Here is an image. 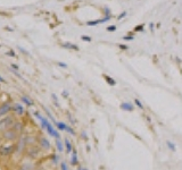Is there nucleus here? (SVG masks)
I'll return each mask as SVG.
<instances>
[{"instance_id": "0eeeda50", "label": "nucleus", "mask_w": 182, "mask_h": 170, "mask_svg": "<svg viewBox=\"0 0 182 170\" xmlns=\"http://www.w3.org/2000/svg\"><path fill=\"white\" fill-rule=\"evenodd\" d=\"M38 143H39V146H40L43 151H49V150L51 149V143H50V141L48 140L47 137H45V136L39 137Z\"/></svg>"}, {"instance_id": "423d86ee", "label": "nucleus", "mask_w": 182, "mask_h": 170, "mask_svg": "<svg viewBox=\"0 0 182 170\" xmlns=\"http://www.w3.org/2000/svg\"><path fill=\"white\" fill-rule=\"evenodd\" d=\"M10 111H13V103H11V102L6 101L0 104V118L9 115Z\"/></svg>"}, {"instance_id": "4be33fe9", "label": "nucleus", "mask_w": 182, "mask_h": 170, "mask_svg": "<svg viewBox=\"0 0 182 170\" xmlns=\"http://www.w3.org/2000/svg\"><path fill=\"white\" fill-rule=\"evenodd\" d=\"M134 104H135V107H138V108L141 109V110H144V109H145V107H144V104H142V102L140 101L139 99H137V98L134 99Z\"/></svg>"}, {"instance_id": "c756f323", "label": "nucleus", "mask_w": 182, "mask_h": 170, "mask_svg": "<svg viewBox=\"0 0 182 170\" xmlns=\"http://www.w3.org/2000/svg\"><path fill=\"white\" fill-rule=\"evenodd\" d=\"M57 65H58L59 67H62V68H67V65H66V64H64V62L58 61V62H57Z\"/></svg>"}, {"instance_id": "58836bf2", "label": "nucleus", "mask_w": 182, "mask_h": 170, "mask_svg": "<svg viewBox=\"0 0 182 170\" xmlns=\"http://www.w3.org/2000/svg\"><path fill=\"white\" fill-rule=\"evenodd\" d=\"M77 170H88V169L84 168V167H79V168H77Z\"/></svg>"}, {"instance_id": "f257e3e1", "label": "nucleus", "mask_w": 182, "mask_h": 170, "mask_svg": "<svg viewBox=\"0 0 182 170\" xmlns=\"http://www.w3.org/2000/svg\"><path fill=\"white\" fill-rule=\"evenodd\" d=\"M33 115H34V117H35L36 119H38L39 121H40L41 127H42L43 129H46V132H47L50 136L55 137L56 140L60 138V134H59V132L55 129L54 125H52V124L50 123L49 120H48V118H47V117H43V116L41 115V113L39 112V111H34V113H33Z\"/></svg>"}, {"instance_id": "9d476101", "label": "nucleus", "mask_w": 182, "mask_h": 170, "mask_svg": "<svg viewBox=\"0 0 182 170\" xmlns=\"http://www.w3.org/2000/svg\"><path fill=\"white\" fill-rule=\"evenodd\" d=\"M109 19H110V16H106L105 18H103V19H96V21H89V22H87V25H88V26H96V25H98V24L108 22Z\"/></svg>"}, {"instance_id": "5701e85b", "label": "nucleus", "mask_w": 182, "mask_h": 170, "mask_svg": "<svg viewBox=\"0 0 182 170\" xmlns=\"http://www.w3.org/2000/svg\"><path fill=\"white\" fill-rule=\"evenodd\" d=\"M66 133H68L69 135H72V136H75V130L73 129V128L71 127L69 125H67V127H66V130H65Z\"/></svg>"}, {"instance_id": "f3484780", "label": "nucleus", "mask_w": 182, "mask_h": 170, "mask_svg": "<svg viewBox=\"0 0 182 170\" xmlns=\"http://www.w3.org/2000/svg\"><path fill=\"white\" fill-rule=\"evenodd\" d=\"M55 126L57 127L58 130H60V132H65V130H66V127H67V124L63 123V121H56Z\"/></svg>"}, {"instance_id": "6e6552de", "label": "nucleus", "mask_w": 182, "mask_h": 170, "mask_svg": "<svg viewBox=\"0 0 182 170\" xmlns=\"http://www.w3.org/2000/svg\"><path fill=\"white\" fill-rule=\"evenodd\" d=\"M13 111L17 116H19V117L25 113V109H24V107H23V104L22 103H14L13 104Z\"/></svg>"}, {"instance_id": "393cba45", "label": "nucleus", "mask_w": 182, "mask_h": 170, "mask_svg": "<svg viewBox=\"0 0 182 170\" xmlns=\"http://www.w3.org/2000/svg\"><path fill=\"white\" fill-rule=\"evenodd\" d=\"M81 39H82L83 41H87V42H91V40H92L90 36H87V35H82Z\"/></svg>"}, {"instance_id": "b1692460", "label": "nucleus", "mask_w": 182, "mask_h": 170, "mask_svg": "<svg viewBox=\"0 0 182 170\" xmlns=\"http://www.w3.org/2000/svg\"><path fill=\"white\" fill-rule=\"evenodd\" d=\"M60 170H68L67 163L65 161H60Z\"/></svg>"}, {"instance_id": "2f4dec72", "label": "nucleus", "mask_w": 182, "mask_h": 170, "mask_svg": "<svg viewBox=\"0 0 182 170\" xmlns=\"http://www.w3.org/2000/svg\"><path fill=\"white\" fill-rule=\"evenodd\" d=\"M18 50H21L22 52L24 53V55H30V53H29V51H26L25 49H24V48H22V47H18Z\"/></svg>"}, {"instance_id": "a211bd4d", "label": "nucleus", "mask_w": 182, "mask_h": 170, "mask_svg": "<svg viewBox=\"0 0 182 170\" xmlns=\"http://www.w3.org/2000/svg\"><path fill=\"white\" fill-rule=\"evenodd\" d=\"M62 47H63V48H66V49H71V50H76V51H79V47H77L76 44H73V43H71V42H65V43H63Z\"/></svg>"}, {"instance_id": "2eb2a0df", "label": "nucleus", "mask_w": 182, "mask_h": 170, "mask_svg": "<svg viewBox=\"0 0 182 170\" xmlns=\"http://www.w3.org/2000/svg\"><path fill=\"white\" fill-rule=\"evenodd\" d=\"M55 146H56V149H57V151H58V152H63V151L65 150L64 142H62V141H60V138L56 140V142H55Z\"/></svg>"}, {"instance_id": "4468645a", "label": "nucleus", "mask_w": 182, "mask_h": 170, "mask_svg": "<svg viewBox=\"0 0 182 170\" xmlns=\"http://www.w3.org/2000/svg\"><path fill=\"white\" fill-rule=\"evenodd\" d=\"M64 145H65V151H66V153H72V151L74 149H73V145H72V142L68 140V138H65L64 140Z\"/></svg>"}, {"instance_id": "a878e982", "label": "nucleus", "mask_w": 182, "mask_h": 170, "mask_svg": "<svg viewBox=\"0 0 182 170\" xmlns=\"http://www.w3.org/2000/svg\"><path fill=\"white\" fill-rule=\"evenodd\" d=\"M6 55H7V56H10V57H16V53L14 52V50H9V51H7Z\"/></svg>"}, {"instance_id": "cd10ccee", "label": "nucleus", "mask_w": 182, "mask_h": 170, "mask_svg": "<svg viewBox=\"0 0 182 170\" xmlns=\"http://www.w3.org/2000/svg\"><path fill=\"white\" fill-rule=\"evenodd\" d=\"M51 98H52V100H54V101L56 102V104H57V107L59 106V104H58V99H57V95H56V94H51Z\"/></svg>"}, {"instance_id": "f03ea898", "label": "nucleus", "mask_w": 182, "mask_h": 170, "mask_svg": "<svg viewBox=\"0 0 182 170\" xmlns=\"http://www.w3.org/2000/svg\"><path fill=\"white\" fill-rule=\"evenodd\" d=\"M15 123V118L11 115H7L5 117L0 118V132H5V130L9 129Z\"/></svg>"}, {"instance_id": "f8f14e48", "label": "nucleus", "mask_w": 182, "mask_h": 170, "mask_svg": "<svg viewBox=\"0 0 182 170\" xmlns=\"http://www.w3.org/2000/svg\"><path fill=\"white\" fill-rule=\"evenodd\" d=\"M71 164L73 167L79 166V157H77V151L76 150H73L71 153Z\"/></svg>"}, {"instance_id": "c9c22d12", "label": "nucleus", "mask_w": 182, "mask_h": 170, "mask_svg": "<svg viewBox=\"0 0 182 170\" xmlns=\"http://www.w3.org/2000/svg\"><path fill=\"white\" fill-rule=\"evenodd\" d=\"M118 47H120L121 49H123V50H128V49H129V47H128V45H124V44H120Z\"/></svg>"}, {"instance_id": "6ab92c4d", "label": "nucleus", "mask_w": 182, "mask_h": 170, "mask_svg": "<svg viewBox=\"0 0 182 170\" xmlns=\"http://www.w3.org/2000/svg\"><path fill=\"white\" fill-rule=\"evenodd\" d=\"M104 78H105V81L107 82L109 85H111V86H115L116 85V81L113 78V77L108 76V75H104Z\"/></svg>"}, {"instance_id": "aec40b11", "label": "nucleus", "mask_w": 182, "mask_h": 170, "mask_svg": "<svg viewBox=\"0 0 182 170\" xmlns=\"http://www.w3.org/2000/svg\"><path fill=\"white\" fill-rule=\"evenodd\" d=\"M49 159H50V161H51L54 164H57L58 162H59V157H58L56 153H51V154H50V157H49Z\"/></svg>"}, {"instance_id": "e433bc0d", "label": "nucleus", "mask_w": 182, "mask_h": 170, "mask_svg": "<svg viewBox=\"0 0 182 170\" xmlns=\"http://www.w3.org/2000/svg\"><path fill=\"white\" fill-rule=\"evenodd\" d=\"M13 69H15V70H18V66L17 65H15V64H11V66H10Z\"/></svg>"}, {"instance_id": "7c9ffc66", "label": "nucleus", "mask_w": 182, "mask_h": 170, "mask_svg": "<svg viewBox=\"0 0 182 170\" xmlns=\"http://www.w3.org/2000/svg\"><path fill=\"white\" fill-rule=\"evenodd\" d=\"M123 39H124L125 41H132L133 40V36L132 35H127V36H124Z\"/></svg>"}, {"instance_id": "dca6fc26", "label": "nucleus", "mask_w": 182, "mask_h": 170, "mask_svg": "<svg viewBox=\"0 0 182 170\" xmlns=\"http://www.w3.org/2000/svg\"><path fill=\"white\" fill-rule=\"evenodd\" d=\"M21 100H22V102H23L24 104H25V106H27V107H32L33 104H34V102L31 100V98L30 96H27V95H23L21 98Z\"/></svg>"}, {"instance_id": "473e14b6", "label": "nucleus", "mask_w": 182, "mask_h": 170, "mask_svg": "<svg viewBox=\"0 0 182 170\" xmlns=\"http://www.w3.org/2000/svg\"><path fill=\"white\" fill-rule=\"evenodd\" d=\"M115 30H116V26H108L107 27V31H109V32H114Z\"/></svg>"}, {"instance_id": "bb28decb", "label": "nucleus", "mask_w": 182, "mask_h": 170, "mask_svg": "<svg viewBox=\"0 0 182 170\" xmlns=\"http://www.w3.org/2000/svg\"><path fill=\"white\" fill-rule=\"evenodd\" d=\"M144 27H145V25L144 24H141V25L137 26V27L134 28V31H144Z\"/></svg>"}, {"instance_id": "1a4fd4ad", "label": "nucleus", "mask_w": 182, "mask_h": 170, "mask_svg": "<svg viewBox=\"0 0 182 170\" xmlns=\"http://www.w3.org/2000/svg\"><path fill=\"white\" fill-rule=\"evenodd\" d=\"M121 109H122L123 111H128V112H132L133 110H134V106H133L131 102H122V103L120 104Z\"/></svg>"}, {"instance_id": "4c0bfd02", "label": "nucleus", "mask_w": 182, "mask_h": 170, "mask_svg": "<svg viewBox=\"0 0 182 170\" xmlns=\"http://www.w3.org/2000/svg\"><path fill=\"white\" fill-rule=\"evenodd\" d=\"M0 83H6V79H5L1 75H0Z\"/></svg>"}, {"instance_id": "f704fd0d", "label": "nucleus", "mask_w": 182, "mask_h": 170, "mask_svg": "<svg viewBox=\"0 0 182 170\" xmlns=\"http://www.w3.org/2000/svg\"><path fill=\"white\" fill-rule=\"evenodd\" d=\"M62 95L64 96V98H67V96H68V92H67V91H65V90H64V91L62 92Z\"/></svg>"}, {"instance_id": "20e7f679", "label": "nucleus", "mask_w": 182, "mask_h": 170, "mask_svg": "<svg viewBox=\"0 0 182 170\" xmlns=\"http://www.w3.org/2000/svg\"><path fill=\"white\" fill-rule=\"evenodd\" d=\"M15 153V144H9V145H1L0 146V157H10L11 154Z\"/></svg>"}, {"instance_id": "9b49d317", "label": "nucleus", "mask_w": 182, "mask_h": 170, "mask_svg": "<svg viewBox=\"0 0 182 170\" xmlns=\"http://www.w3.org/2000/svg\"><path fill=\"white\" fill-rule=\"evenodd\" d=\"M34 164L32 162L27 161V162H23L21 166L17 168V170H34Z\"/></svg>"}, {"instance_id": "412c9836", "label": "nucleus", "mask_w": 182, "mask_h": 170, "mask_svg": "<svg viewBox=\"0 0 182 170\" xmlns=\"http://www.w3.org/2000/svg\"><path fill=\"white\" fill-rule=\"evenodd\" d=\"M166 146L171 152H175L176 146H175V144H174L173 142H171V141H166Z\"/></svg>"}, {"instance_id": "ea45409f", "label": "nucleus", "mask_w": 182, "mask_h": 170, "mask_svg": "<svg viewBox=\"0 0 182 170\" xmlns=\"http://www.w3.org/2000/svg\"><path fill=\"white\" fill-rule=\"evenodd\" d=\"M150 30H151V31H154V24H150Z\"/></svg>"}, {"instance_id": "39448f33", "label": "nucleus", "mask_w": 182, "mask_h": 170, "mask_svg": "<svg viewBox=\"0 0 182 170\" xmlns=\"http://www.w3.org/2000/svg\"><path fill=\"white\" fill-rule=\"evenodd\" d=\"M40 149L41 147H38L36 145H31V146H29L27 149L25 150L26 155H27L31 160L38 159L39 155H40Z\"/></svg>"}, {"instance_id": "72a5a7b5", "label": "nucleus", "mask_w": 182, "mask_h": 170, "mask_svg": "<svg viewBox=\"0 0 182 170\" xmlns=\"http://www.w3.org/2000/svg\"><path fill=\"white\" fill-rule=\"evenodd\" d=\"M125 15H127V11H123V13L121 14V15L118 16V17H117V19H122V18H124Z\"/></svg>"}, {"instance_id": "ddd939ff", "label": "nucleus", "mask_w": 182, "mask_h": 170, "mask_svg": "<svg viewBox=\"0 0 182 170\" xmlns=\"http://www.w3.org/2000/svg\"><path fill=\"white\" fill-rule=\"evenodd\" d=\"M11 127H13L17 133H19L21 135L23 134V130H24V124L22 123V121H16V120H15V123H14V125L11 126Z\"/></svg>"}, {"instance_id": "c85d7f7f", "label": "nucleus", "mask_w": 182, "mask_h": 170, "mask_svg": "<svg viewBox=\"0 0 182 170\" xmlns=\"http://www.w3.org/2000/svg\"><path fill=\"white\" fill-rule=\"evenodd\" d=\"M81 137L83 138V140L88 141V135H87V133H86V132H82V133H81Z\"/></svg>"}, {"instance_id": "7ed1b4c3", "label": "nucleus", "mask_w": 182, "mask_h": 170, "mask_svg": "<svg viewBox=\"0 0 182 170\" xmlns=\"http://www.w3.org/2000/svg\"><path fill=\"white\" fill-rule=\"evenodd\" d=\"M19 135L21 134L16 132L13 127H10L9 129L5 130V132L2 133V137H4V140L6 141V142H14V141L18 140Z\"/></svg>"}]
</instances>
